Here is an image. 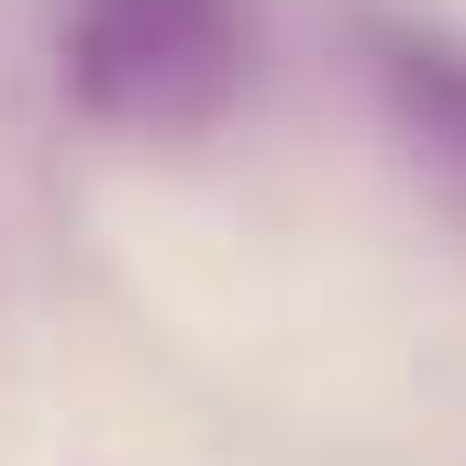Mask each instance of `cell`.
Here are the masks:
<instances>
[{
  "mask_svg": "<svg viewBox=\"0 0 466 466\" xmlns=\"http://www.w3.org/2000/svg\"><path fill=\"white\" fill-rule=\"evenodd\" d=\"M267 67V0H67L56 78L100 134H211Z\"/></svg>",
  "mask_w": 466,
  "mask_h": 466,
  "instance_id": "1",
  "label": "cell"
},
{
  "mask_svg": "<svg viewBox=\"0 0 466 466\" xmlns=\"http://www.w3.org/2000/svg\"><path fill=\"white\" fill-rule=\"evenodd\" d=\"M356 67L389 111V134L411 145L433 178L466 189V45L433 34V23H400V12H367L356 23Z\"/></svg>",
  "mask_w": 466,
  "mask_h": 466,
  "instance_id": "2",
  "label": "cell"
}]
</instances>
